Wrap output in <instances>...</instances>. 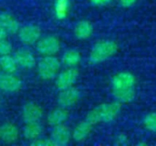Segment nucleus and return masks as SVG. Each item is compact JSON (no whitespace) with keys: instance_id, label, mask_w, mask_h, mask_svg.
Returning <instances> with one entry per match:
<instances>
[{"instance_id":"obj_1","label":"nucleus","mask_w":156,"mask_h":146,"mask_svg":"<svg viewBox=\"0 0 156 146\" xmlns=\"http://www.w3.org/2000/svg\"><path fill=\"white\" fill-rule=\"evenodd\" d=\"M121 109L122 105L117 101L112 103H102L90 111L86 116V120L92 125L99 123H111L119 115Z\"/></svg>"},{"instance_id":"obj_2","label":"nucleus","mask_w":156,"mask_h":146,"mask_svg":"<svg viewBox=\"0 0 156 146\" xmlns=\"http://www.w3.org/2000/svg\"><path fill=\"white\" fill-rule=\"evenodd\" d=\"M119 49L118 44L112 40H101L96 43L90 50V61L93 64L101 63L112 56H114Z\"/></svg>"},{"instance_id":"obj_3","label":"nucleus","mask_w":156,"mask_h":146,"mask_svg":"<svg viewBox=\"0 0 156 146\" xmlns=\"http://www.w3.org/2000/svg\"><path fill=\"white\" fill-rule=\"evenodd\" d=\"M61 62L54 56H44L37 64V72L41 79L49 80L57 77L60 69Z\"/></svg>"},{"instance_id":"obj_4","label":"nucleus","mask_w":156,"mask_h":146,"mask_svg":"<svg viewBox=\"0 0 156 146\" xmlns=\"http://www.w3.org/2000/svg\"><path fill=\"white\" fill-rule=\"evenodd\" d=\"M60 41L55 36H45L37 42V50L43 56H54L60 50Z\"/></svg>"},{"instance_id":"obj_5","label":"nucleus","mask_w":156,"mask_h":146,"mask_svg":"<svg viewBox=\"0 0 156 146\" xmlns=\"http://www.w3.org/2000/svg\"><path fill=\"white\" fill-rule=\"evenodd\" d=\"M18 39L26 45H33L41 37V29L36 25H26L19 28L17 32Z\"/></svg>"},{"instance_id":"obj_6","label":"nucleus","mask_w":156,"mask_h":146,"mask_svg":"<svg viewBox=\"0 0 156 146\" xmlns=\"http://www.w3.org/2000/svg\"><path fill=\"white\" fill-rule=\"evenodd\" d=\"M79 78V70L74 68H68L62 72L58 73L56 78L55 84L57 88L60 90H64L67 88L72 87Z\"/></svg>"},{"instance_id":"obj_7","label":"nucleus","mask_w":156,"mask_h":146,"mask_svg":"<svg viewBox=\"0 0 156 146\" xmlns=\"http://www.w3.org/2000/svg\"><path fill=\"white\" fill-rule=\"evenodd\" d=\"M80 98V91L72 86L70 88L60 90V92L58 96V103L60 107L67 109L75 105L79 101Z\"/></svg>"},{"instance_id":"obj_8","label":"nucleus","mask_w":156,"mask_h":146,"mask_svg":"<svg viewBox=\"0 0 156 146\" xmlns=\"http://www.w3.org/2000/svg\"><path fill=\"white\" fill-rule=\"evenodd\" d=\"M135 83H136L135 76L128 71L119 72L118 74L113 76L111 80L112 88L113 91L133 88Z\"/></svg>"},{"instance_id":"obj_9","label":"nucleus","mask_w":156,"mask_h":146,"mask_svg":"<svg viewBox=\"0 0 156 146\" xmlns=\"http://www.w3.org/2000/svg\"><path fill=\"white\" fill-rule=\"evenodd\" d=\"M50 138L55 143L56 146L66 145L72 139V132L68 126L59 124L53 127Z\"/></svg>"},{"instance_id":"obj_10","label":"nucleus","mask_w":156,"mask_h":146,"mask_svg":"<svg viewBox=\"0 0 156 146\" xmlns=\"http://www.w3.org/2000/svg\"><path fill=\"white\" fill-rule=\"evenodd\" d=\"M22 86L21 80L13 73L0 74V91L7 93L17 91Z\"/></svg>"},{"instance_id":"obj_11","label":"nucleus","mask_w":156,"mask_h":146,"mask_svg":"<svg viewBox=\"0 0 156 146\" xmlns=\"http://www.w3.org/2000/svg\"><path fill=\"white\" fill-rule=\"evenodd\" d=\"M43 117V112L40 106L34 102H27L22 107V119L27 123L39 122Z\"/></svg>"},{"instance_id":"obj_12","label":"nucleus","mask_w":156,"mask_h":146,"mask_svg":"<svg viewBox=\"0 0 156 146\" xmlns=\"http://www.w3.org/2000/svg\"><path fill=\"white\" fill-rule=\"evenodd\" d=\"M14 58L17 63V66L25 69H31L37 64L35 56L29 50L27 49L17 50L15 53Z\"/></svg>"},{"instance_id":"obj_13","label":"nucleus","mask_w":156,"mask_h":146,"mask_svg":"<svg viewBox=\"0 0 156 146\" xmlns=\"http://www.w3.org/2000/svg\"><path fill=\"white\" fill-rule=\"evenodd\" d=\"M19 137V130L17 127L11 123H5L1 125L0 129V139L5 144H13Z\"/></svg>"},{"instance_id":"obj_14","label":"nucleus","mask_w":156,"mask_h":146,"mask_svg":"<svg viewBox=\"0 0 156 146\" xmlns=\"http://www.w3.org/2000/svg\"><path fill=\"white\" fill-rule=\"evenodd\" d=\"M69 118V112L66 108L58 107L50 111L47 116L48 123L51 126H57L59 124H64Z\"/></svg>"},{"instance_id":"obj_15","label":"nucleus","mask_w":156,"mask_h":146,"mask_svg":"<svg viewBox=\"0 0 156 146\" xmlns=\"http://www.w3.org/2000/svg\"><path fill=\"white\" fill-rule=\"evenodd\" d=\"M92 126L93 125L86 119L80 122L72 131V139L78 143L84 141L90 135Z\"/></svg>"},{"instance_id":"obj_16","label":"nucleus","mask_w":156,"mask_h":146,"mask_svg":"<svg viewBox=\"0 0 156 146\" xmlns=\"http://www.w3.org/2000/svg\"><path fill=\"white\" fill-rule=\"evenodd\" d=\"M0 22L7 34H17L20 28L17 19L11 14L6 12L0 14Z\"/></svg>"},{"instance_id":"obj_17","label":"nucleus","mask_w":156,"mask_h":146,"mask_svg":"<svg viewBox=\"0 0 156 146\" xmlns=\"http://www.w3.org/2000/svg\"><path fill=\"white\" fill-rule=\"evenodd\" d=\"M93 33V26L88 20H81L74 27V35L78 39H88Z\"/></svg>"},{"instance_id":"obj_18","label":"nucleus","mask_w":156,"mask_h":146,"mask_svg":"<svg viewBox=\"0 0 156 146\" xmlns=\"http://www.w3.org/2000/svg\"><path fill=\"white\" fill-rule=\"evenodd\" d=\"M43 132V127L39 122L27 123L23 128V136L27 140H35L41 136Z\"/></svg>"},{"instance_id":"obj_19","label":"nucleus","mask_w":156,"mask_h":146,"mask_svg":"<svg viewBox=\"0 0 156 146\" xmlns=\"http://www.w3.org/2000/svg\"><path fill=\"white\" fill-rule=\"evenodd\" d=\"M81 59L80 53L74 48H70L66 50L62 57H61V61L64 65H66L68 68H74L76 67Z\"/></svg>"},{"instance_id":"obj_20","label":"nucleus","mask_w":156,"mask_h":146,"mask_svg":"<svg viewBox=\"0 0 156 146\" xmlns=\"http://www.w3.org/2000/svg\"><path fill=\"white\" fill-rule=\"evenodd\" d=\"M113 98L119 103H128L134 100L136 92L133 88L129 89H122V90H115L112 92Z\"/></svg>"},{"instance_id":"obj_21","label":"nucleus","mask_w":156,"mask_h":146,"mask_svg":"<svg viewBox=\"0 0 156 146\" xmlns=\"http://www.w3.org/2000/svg\"><path fill=\"white\" fill-rule=\"evenodd\" d=\"M70 7L69 0H56L54 4V13L58 20H63L68 16Z\"/></svg>"},{"instance_id":"obj_22","label":"nucleus","mask_w":156,"mask_h":146,"mask_svg":"<svg viewBox=\"0 0 156 146\" xmlns=\"http://www.w3.org/2000/svg\"><path fill=\"white\" fill-rule=\"evenodd\" d=\"M17 63L10 54L0 56V69H2L6 73H14L17 69Z\"/></svg>"},{"instance_id":"obj_23","label":"nucleus","mask_w":156,"mask_h":146,"mask_svg":"<svg viewBox=\"0 0 156 146\" xmlns=\"http://www.w3.org/2000/svg\"><path fill=\"white\" fill-rule=\"evenodd\" d=\"M144 125L148 131L152 133H156V112L148 113L144 117Z\"/></svg>"},{"instance_id":"obj_24","label":"nucleus","mask_w":156,"mask_h":146,"mask_svg":"<svg viewBox=\"0 0 156 146\" xmlns=\"http://www.w3.org/2000/svg\"><path fill=\"white\" fill-rule=\"evenodd\" d=\"M12 51V45L5 38H0V56L10 54Z\"/></svg>"},{"instance_id":"obj_25","label":"nucleus","mask_w":156,"mask_h":146,"mask_svg":"<svg viewBox=\"0 0 156 146\" xmlns=\"http://www.w3.org/2000/svg\"><path fill=\"white\" fill-rule=\"evenodd\" d=\"M33 146H56L55 143L51 140V138L49 139H35L32 141V143L30 144Z\"/></svg>"},{"instance_id":"obj_26","label":"nucleus","mask_w":156,"mask_h":146,"mask_svg":"<svg viewBox=\"0 0 156 146\" xmlns=\"http://www.w3.org/2000/svg\"><path fill=\"white\" fill-rule=\"evenodd\" d=\"M128 143V137L125 134H119L116 137V144L119 145H125Z\"/></svg>"},{"instance_id":"obj_27","label":"nucleus","mask_w":156,"mask_h":146,"mask_svg":"<svg viewBox=\"0 0 156 146\" xmlns=\"http://www.w3.org/2000/svg\"><path fill=\"white\" fill-rule=\"evenodd\" d=\"M112 0H90V4L95 6H103L110 4Z\"/></svg>"},{"instance_id":"obj_28","label":"nucleus","mask_w":156,"mask_h":146,"mask_svg":"<svg viewBox=\"0 0 156 146\" xmlns=\"http://www.w3.org/2000/svg\"><path fill=\"white\" fill-rule=\"evenodd\" d=\"M138 0H120L121 5L123 7H131L133 6Z\"/></svg>"},{"instance_id":"obj_29","label":"nucleus","mask_w":156,"mask_h":146,"mask_svg":"<svg viewBox=\"0 0 156 146\" xmlns=\"http://www.w3.org/2000/svg\"><path fill=\"white\" fill-rule=\"evenodd\" d=\"M7 35V32L5 31V29L4 28L3 25L0 22V38H5Z\"/></svg>"},{"instance_id":"obj_30","label":"nucleus","mask_w":156,"mask_h":146,"mask_svg":"<svg viewBox=\"0 0 156 146\" xmlns=\"http://www.w3.org/2000/svg\"><path fill=\"white\" fill-rule=\"evenodd\" d=\"M0 103H1V100H0Z\"/></svg>"},{"instance_id":"obj_31","label":"nucleus","mask_w":156,"mask_h":146,"mask_svg":"<svg viewBox=\"0 0 156 146\" xmlns=\"http://www.w3.org/2000/svg\"><path fill=\"white\" fill-rule=\"evenodd\" d=\"M0 129H1V126H0Z\"/></svg>"}]
</instances>
